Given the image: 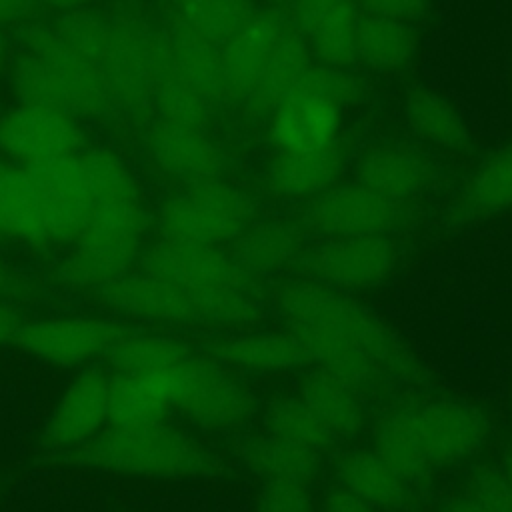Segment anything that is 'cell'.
<instances>
[{
    "mask_svg": "<svg viewBox=\"0 0 512 512\" xmlns=\"http://www.w3.org/2000/svg\"><path fill=\"white\" fill-rule=\"evenodd\" d=\"M60 458L62 464L102 474L206 482L232 474L228 460L188 430L166 420L140 426L108 424L96 438Z\"/></svg>",
    "mask_w": 512,
    "mask_h": 512,
    "instance_id": "obj_1",
    "label": "cell"
},
{
    "mask_svg": "<svg viewBox=\"0 0 512 512\" xmlns=\"http://www.w3.org/2000/svg\"><path fill=\"white\" fill-rule=\"evenodd\" d=\"M270 302L284 322H316L358 346L390 384H428L430 376L410 344L376 310L352 294L296 278L276 284Z\"/></svg>",
    "mask_w": 512,
    "mask_h": 512,
    "instance_id": "obj_2",
    "label": "cell"
},
{
    "mask_svg": "<svg viewBox=\"0 0 512 512\" xmlns=\"http://www.w3.org/2000/svg\"><path fill=\"white\" fill-rule=\"evenodd\" d=\"M144 376L170 414L176 412L204 430H236L260 410V400L248 382L206 354L192 352L188 358Z\"/></svg>",
    "mask_w": 512,
    "mask_h": 512,
    "instance_id": "obj_3",
    "label": "cell"
},
{
    "mask_svg": "<svg viewBox=\"0 0 512 512\" xmlns=\"http://www.w3.org/2000/svg\"><path fill=\"white\" fill-rule=\"evenodd\" d=\"M148 214L142 202L96 204L74 240V248L56 266V280L72 290L94 292L128 274L140 260Z\"/></svg>",
    "mask_w": 512,
    "mask_h": 512,
    "instance_id": "obj_4",
    "label": "cell"
},
{
    "mask_svg": "<svg viewBox=\"0 0 512 512\" xmlns=\"http://www.w3.org/2000/svg\"><path fill=\"white\" fill-rule=\"evenodd\" d=\"M258 216L254 198L220 178L188 184L158 212L162 238L222 246L234 242Z\"/></svg>",
    "mask_w": 512,
    "mask_h": 512,
    "instance_id": "obj_5",
    "label": "cell"
},
{
    "mask_svg": "<svg viewBox=\"0 0 512 512\" xmlns=\"http://www.w3.org/2000/svg\"><path fill=\"white\" fill-rule=\"evenodd\" d=\"M400 256V246L392 234L322 238L302 252L292 270L298 278L352 294L388 282Z\"/></svg>",
    "mask_w": 512,
    "mask_h": 512,
    "instance_id": "obj_6",
    "label": "cell"
},
{
    "mask_svg": "<svg viewBox=\"0 0 512 512\" xmlns=\"http://www.w3.org/2000/svg\"><path fill=\"white\" fill-rule=\"evenodd\" d=\"M124 326L106 316L62 314L24 320L14 344L30 358L58 368H86L108 354Z\"/></svg>",
    "mask_w": 512,
    "mask_h": 512,
    "instance_id": "obj_7",
    "label": "cell"
},
{
    "mask_svg": "<svg viewBox=\"0 0 512 512\" xmlns=\"http://www.w3.org/2000/svg\"><path fill=\"white\" fill-rule=\"evenodd\" d=\"M404 220V204L388 200L358 182L334 184L310 198L300 214L304 230L318 238L392 234Z\"/></svg>",
    "mask_w": 512,
    "mask_h": 512,
    "instance_id": "obj_8",
    "label": "cell"
},
{
    "mask_svg": "<svg viewBox=\"0 0 512 512\" xmlns=\"http://www.w3.org/2000/svg\"><path fill=\"white\" fill-rule=\"evenodd\" d=\"M142 270L176 284L186 292L240 288L262 292L258 278L246 272L232 252L220 246L162 238L150 244L142 256Z\"/></svg>",
    "mask_w": 512,
    "mask_h": 512,
    "instance_id": "obj_9",
    "label": "cell"
},
{
    "mask_svg": "<svg viewBox=\"0 0 512 512\" xmlns=\"http://www.w3.org/2000/svg\"><path fill=\"white\" fill-rule=\"evenodd\" d=\"M408 406L418 440L434 468L474 458L490 438L488 416L470 400L432 396Z\"/></svg>",
    "mask_w": 512,
    "mask_h": 512,
    "instance_id": "obj_10",
    "label": "cell"
},
{
    "mask_svg": "<svg viewBox=\"0 0 512 512\" xmlns=\"http://www.w3.org/2000/svg\"><path fill=\"white\" fill-rule=\"evenodd\" d=\"M110 386L108 370L82 368L56 398L42 428V444L64 454L96 438L110 424Z\"/></svg>",
    "mask_w": 512,
    "mask_h": 512,
    "instance_id": "obj_11",
    "label": "cell"
},
{
    "mask_svg": "<svg viewBox=\"0 0 512 512\" xmlns=\"http://www.w3.org/2000/svg\"><path fill=\"white\" fill-rule=\"evenodd\" d=\"M46 230L48 244H74L94 202L80 156H64L26 166Z\"/></svg>",
    "mask_w": 512,
    "mask_h": 512,
    "instance_id": "obj_12",
    "label": "cell"
},
{
    "mask_svg": "<svg viewBox=\"0 0 512 512\" xmlns=\"http://www.w3.org/2000/svg\"><path fill=\"white\" fill-rule=\"evenodd\" d=\"M160 34L142 24L116 20L108 24V38L98 60L114 104L136 114L152 106V66Z\"/></svg>",
    "mask_w": 512,
    "mask_h": 512,
    "instance_id": "obj_13",
    "label": "cell"
},
{
    "mask_svg": "<svg viewBox=\"0 0 512 512\" xmlns=\"http://www.w3.org/2000/svg\"><path fill=\"white\" fill-rule=\"evenodd\" d=\"M90 294L104 308L128 318L160 326H202L192 294L146 270H130Z\"/></svg>",
    "mask_w": 512,
    "mask_h": 512,
    "instance_id": "obj_14",
    "label": "cell"
},
{
    "mask_svg": "<svg viewBox=\"0 0 512 512\" xmlns=\"http://www.w3.org/2000/svg\"><path fill=\"white\" fill-rule=\"evenodd\" d=\"M82 140L74 118L56 110L24 104L0 120V148L22 166L76 156Z\"/></svg>",
    "mask_w": 512,
    "mask_h": 512,
    "instance_id": "obj_15",
    "label": "cell"
},
{
    "mask_svg": "<svg viewBox=\"0 0 512 512\" xmlns=\"http://www.w3.org/2000/svg\"><path fill=\"white\" fill-rule=\"evenodd\" d=\"M202 354L236 370L252 374H286L310 366L306 350L290 328L234 330L204 342Z\"/></svg>",
    "mask_w": 512,
    "mask_h": 512,
    "instance_id": "obj_16",
    "label": "cell"
},
{
    "mask_svg": "<svg viewBox=\"0 0 512 512\" xmlns=\"http://www.w3.org/2000/svg\"><path fill=\"white\" fill-rule=\"evenodd\" d=\"M24 40L28 52L42 58L56 72L72 100L74 114L100 116L110 110L114 100L96 62L72 50L54 28L30 26Z\"/></svg>",
    "mask_w": 512,
    "mask_h": 512,
    "instance_id": "obj_17",
    "label": "cell"
},
{
    "mask_svg": "<svg viewBox=\"0 0 512 512\" xmlns=\"http://www.w3.org/2000/svg\"><path fill=\"white\" fill-rule=\"evenodd\" d=\"M288 24L290 18L274 6L256 10L220 46L228 98L240 102L246 100Z\"/></svg>",
    "mask_w": 512,
    "mask_h": 512,
    "instance_id": "obj_18",
    "label": "cell"
},
{
    "mask_svg": "<svg viewBox=\"0 0 512 512\" xmlns=\"http://www.w3.org/2000/svg\"><path fill=\"white\" fill-rule=\"evenodd\" d=\"M340 106L302 90L286 96L268 116L276 152H310L338 142Z\"/></svg>",
    "mask_w": 512,
    "mask_h": 512,
    "instance_id": "obj_19",
    "label": "cell"
},
{
    "mask_svg": "<svg viewBox=\"0 0 512 512\" xmlns=\"http://www.w3.org/2000/svg\"><path fill=\"white\" fill-rule=\"evenodd\" d=\"M146 146L156 166L184 184L220 178L224 168L220 148L200 128L160 120L148 130Z\"/></svg>",
    "mask_w": 512,
    "mask_h": 512,
    "instance_id": "obj_20",
    "label": "cell"
},
{
    "mask_svg": "<svg viewBox=\"0 0 512 512\" xmlns=\"http://www.w3.org/2000/svg\"><path fill=\"white\" fill-rule=\"evenodd\" d=\"M432 180L434 164L430 158L406 144H376L356 164L358 184L400 204L420 196Z\"/></svg>",
    "mask_w": 512,
    "mask_h": 512,
    "instance_id": "obj_21",
    "label": "cell"
},
{
    "mask_svg": "<svg viewBox=\"0 0 512 512\" xmlns=\"http://www.w3.org/2000/svg\"><path fill=\"white\" fill-rule=\"evenodd\" d=\"M302 342L308 362L334 378L346 382L362 396L382 390L388 378L382 370L352 342L334 330L316 322H284Z\"/></svg>",
    "mask_w": 512,
    "mask_h": 512,
    "instance_id": "obj_22",
    "label": "cell"
},
{
    "mask_svg": "<svg viewBox=\"0 0 512 512\" xmlns=\"http://www.w3.org/2000/svg\"><path fill=\"white\" fill-rule=\"evenodd\" d=\"M338 486L384 512H410L418 504V490L406 484L372 448L340 452L334 460Z\"/></svg>",
    "mask_w": 512,
    "mask_h": 512,
    "instance_id": "obj_23",
    "label": "cell"
},
{
    "mask_svg": "<svg viewBox=\"0 0 512 512\" xmlns=\"http://www.w3.org/2000/svg\"><path fill=\"white\" fill-rule=\"evenodd\" d=\"M232 244V254L246 272L254 278L274 276L294 268L308 248V232L300 220L256 218Z\"/></svg>",
    "mask_w": 512,
    "mask_h": 512,
    "instance_id": "obj_24",
    "label": "cell"
},
{
    "mask_svg": "<svg viewBox=\"0 0 512 512\" xmlns=\"http://www.w3.org/2000/svg\"><path fill=\"white\" fill-rule=\"evenodd\" d=\"M344 152L338 142L310 152H276L266 166V186L290 200H310L332 188L342 174Z\"/></svg>",
    "mask_w": 512,
    "mask_h": 512,
    "instance_id": "obj_25",
    "label": "cell"
},
{
    "mask_svg": "<svg viewBox=\"0 0 512 512\" xmlns=\"http://www.w3.org/2000/svg\"><path fill=\"white\" fill-rule=\"evenodd\" d=\"M512 210V142L488 154L464 180L450 206L452 224H470Z\"/></svg>",
    "mask_w": 512,
    "mask_h": 512,
    "instance_id": "obj_26",
    "label": "cell"
},
{
    "mask_svg": "<svg viewBox=\"0 0 512 512\" xmlns=\"http://www.w3.org/2000/svg\"><path fill=\"white\" fill-rule=\"evenodd\" d=\"M312 64L306 36L290 22L260 70L250 94L242 102L252 118H268L272 110L294 92L298 80Z\"/></svg>",
    "mask_w": 512,
    "mask_h": 512,
    "instance_id": "obj_27",
    "label": "cell"
},
{
    "mask_svg": "<svg viewBox=\"0 0 512 512\" xmlns=\"http://www.w3.org/2000/svg\"><path fill=\"white\" fill-rule=\"evenodd\" d=\"M296 394L310 406L336 442L350 440L362 432L366 424L364 396L346 382L312 366L302 376Z\"/></svg>",
    "mask_w": 512,
    "mask_h": 512,
    "instance_id": "obj_28",
    "label": "cell"
},
{
    "mask_svg": "<svg viewBox=\"0 0 512 512\" xmlns=\"http://www.w3.org/2000/svg\"><path fill=\"white\" fill-rule=\"evenodd\" d=\"M404 118L410 130L426 144L460 152L470 144V128L456 104L428 86H412L404 94Z\"/></svg>",
    "mask_w": 512,
    "mask_h": 512,
    "instance_id": "obj_29",
    "label": "cell"
},
{
    "mask_svg": "<svg viewBox=\"0 0 512 512\" xmlns=\"http://www.w3.org/2000/svg\"><path fill=\"white\" fill-rule=\"evenodd\" d=\"M372 450L414 490L430 484L434 464L418 440L408 404L388 410L378 420Z\"/></svg>",
    "mask_w": 512,
    "mask_h": 512,
    "instance_id": "obj_30",
    "label": "cell"
},
{
    "mask_svg": "<svg viewBox=\"0 0 512 512\" xmlns=\"http://www.w3.org/2000/svg\"><path fill=\"white\" fill-rule=\"evenodd\" d=\"M234 454L254 476L264 480H292L310 484L320 474L322 454L284 442L270 434L242 436Z\"/></svg>",
    "mask_w": 512,
    "mask_h": 512,
    "instance_id": "obj_31",
    "label": "cell"
},
{
    "mask_svg": "<svg viewBox=\"0 0 512 512\" xmlns=\"http://www.w3.org/2000/svg\"><path fill=\"white\" fill-rule=\"evenodd\" d=\"M164 36L176 70L190 86L210 102L228 98L220 44L204 38L178 18H172Z\"/></svg>",
    "mask_w": 512,
    "mask_h": 512,
    "instance_id": "obj_32",
    "label": "cell"
},
{
    "mask_svg": "<svg viewBox=\"0 0 512 512\" xmlns=\"http://www.w3.org/2000/svg\"><path fill=\"white\" fill-rule=\"evenodd\" d=\"M210 104L180 76L166 36L160 34L152 66V106H156L160 120L202 130L210 120Z\"/></svg>",
    "mask_w": 512,
    "mask_h": 512,
    "instance_id": "obj_33",
    "label": "cell"
},
{
    "mask_svg": "<svg viewBox=\"0 0 512 512\" xmlns=\"http://www.w3.org/2000/svg\"><path fill=\"white\" fill-rule=\"evenodd\" d=\"M0 236L46 246V230L32 178L22 164H0Z\"/></svg>",
    "mask_w": 512,
    "mask_h": 512,
    "instance_id": "obj_34",
    "label": "cell"
},
{
    "mask_svg": "<svg viewBox=\"0 0 512 512\" xmlns=\"http://www.w3.org/2000/svg\"><path fill=\"white\" fill-rule=\"evenodd\" d=\"M420 48V36L414 24L360 14L358 20V62L378 72H398L408 68Z\"/></svg>",
    "mask_w": 512,
    "mask_h": 512,
    "instance_id": "obj_35",
    "label": "cell"
},
{
    "mask_svg": "<svg viewBox=\"0 0 512 512\" xmlns=\"http://www.w3.org/2000/svg\"><path fill=\"white\" fill-rule=\"evenodd\" d=\"M192 352L194 350L180 338L126 328L104 358L112 374H148L168 368L188 358Z\"/></svg>",
    "mask_w": 512,
    "mask_h": 512,
    "instance_id": "obj_36",
    "label": "cell"
},
{
    "mask_svg": "<svg viewBox=\"0 0 512 512\" xmlns=\"http://www.w3.org/2000/svg\"><path fill=\"white\" fill-rule=\"evenodd\" d=\"M266 434L284 442L326 454L334 448L336 438L318 420L310 406L298 394H282L272 398L264 408Z\"/></svg>",
    "mask_w": 512,
    "mask_h": 512,
    "instance_id": "obj_37",
    "label": "cell"
},
{
    "mask_svg": "<svg viewBox=\"0 0 512 512\" xmlns=\"http://www.w3.org/2000/svg\"><path fill=\"white\" fill-rule=\"evenodd\" d=\"M358 20L356 2H346L326 12L306 34L312 56L320 64L352 68L358 62Z\"/></svg>",
    "mask_w": 512,
    "mask_h": 512,
    "instance_id": "obj_38",
    "label": "cell"
},
{
    "mask_svg": "<svg viewBox=\"0 0 512 512\" xmlns=\"http://www.w3.org/2000/svg\"><path fill=\"white\" fill-rule=\"evenodd\" d=\"M168 408L144 374H112L110 424L140 426L168 418Z\"/></svg>",
    "mask_w": 512,
    "mask_h": 512,
    "instance_id": "obj_39",
    "label": "cell"
},
{
    "mask_svg": "<svg viewBox=\"0 0 512 512\" xmlns=\"http://www.w3.org/2000/svg\"><path fill=\"white\" fill-rule=\"evenodd\" d=\"M172 8L174 18L220 46L254 12L248 0H172Z\"/></svg>",
    "mask_w": 512,
    "mask_h": 512,
    "instance_id": "obj_40",
    "label": "cell"
},
{
    "mask_svg": "<svg viewBox=\"0 0 512 512\" xmlns=\"http://www.w3.org/2000/svg\"><path fill=\"white\" fill-rule=\"evenodd\" d=\"M92 202L96 204H122L138 202V186L126 164L110 150L94 148L80 156Z\"/></svg>",
    "mask_w": 512,
    "mask_h": 512,
    "instance_id": "obj_41",
    "label": "cell"
},
{
    "mask_svg": "<svg viewBox=\"0 0 512 512\" xmlns=\"http://www.w3.org/2000/svg\"><path fill=\"white\" fill-rule=\"evenodd\" d=\"M14 88L26 106L56 110L74 116L72 100L56 72L36 54L28 52L14 66Z\"/></svg>",
    "mask_w": 512,
    "mask_h": 512,
    "instance_id": "obj_42",
    "label": "cell"
},
{
    "mask_svg": "<svg viewBox=\"0 0 512 512\" xmlns=\"http://www.w3.org/2000/svg\"><path fill=\"white\" fill-rule=\"evenodd\" d=\"M294 90L316 94L336 106L356 104L366 96L364 80L352 68L330 64H310Z\"/></svg>",
    "mask_w": 512,
    "mask_h": 512,
    "instance_id": "obj_43",
    "label": "cell"
},
{
    "mask_svg": "<svg viewBox=\"0 0 512 512\" xmlns=\"http://www.w3.org/2000/svg\"><path fill=\"white\" fill-rule=\"evenodd\" d=\"M108 24L100 16L86 12V10H68L56 24V34L78 54L98 64L106 38H108Z\"/></svg>",
    "mask_w": 512,
    "mask_h": 512,
    "instance_id": "obj_44",
    "label": "cell"
},
{
    "mask_svg": "<svg viewBox=\"0 0 512 512\" xmlns=\"http://www.w3.org/2000/svg\"><path fill=\"white\" fill-rule=\"evenodd\" d=\"M254 512H318V502L304 482L264 480L254 498Z\"/></svg>",
    "mask_w": 512,
    "mask_h": 512,
    "instance_id": "obj_45",
    "label": "cell"
},
{
    "mask_svg": "<svg viewBox=\"0 0 512 512\" xmlns=\"http://www.w3.org/2000/svg\"><path fill=\"white\" fill-rule=\"evenodd\" d=\"M464 492L470 494L484 512H512V488L498 464L478 466L468 476Z\"/></svg>",
    "mask_w": 512,
    "mask_h": 512,
    "instance_id": "obj_46",
    "label": "cell"
},
{
    "mask_svg": "<svg viewBox=\"0 0 512 512\" xmlns=\"http://www.w3.org/2000/svg\"><path fill=\"white\" fill-rule=\"evenodd\" d=\"M366 14L418 24L430 10V0H360Z\"/></svg>",
    "mask_w": 512,
    "mask_h": 512,
    "instance_id": "obj_47",
    "label": "cell"
},
{
    "mask_svg": "<svg viewBox=\"0 0 512 512\" xmlns=\"http://www.w3.org/2000/svg\"><path fill=\"white\" fill-rule=\"evenodd\" d=\"M36 292L34 280L0 256V300L16 304L34 298Z\"/></svg>",
    "mask_w": 512,
    "mask_h": 512,
    "instance_id": "obj_48",
    "label": "cell"
},
{
    "mask_svg": "<svg viewBox=\"0 0 512 512\" xmlns=\"http://www.w3.org/2000/svg\"><path fill=\"white\" fill-rule=\"evenodd\" d=\"M346 2H356V0H296L290 22L306 36L326 12Z\"/></svg>",
    "mask_w": 512,
    "mask_h": 512,
    "instance_id": "obj_49",
    "label": "cell"
},
{
    "mask_svg": "<svg viewBox=\"0 0 512 512\" xmlns=\"http://www.w3.org/2000/svg\"><path fill=\"white\" fill-rule=\"evenodd\" d=\"M318 512H380V510L360 500L358 496L350 494L348 490L336 486L322 498V502L318 504Z\"/></svg>",
    "mask_w": 512,
    "mask_h": 512,
    "instance_id": "obj_50",
    "label": "cell"
},
{
    "mask_svg": "<svg viewBox=\"0 0 512 512\" xmlns=\"http://www.w3.org/2000/svg\"><path fill=\"white\" fill-rule=\"evenodd\" d=\"M24 318L16 304L0 300V348L6 344H14L16 334L22 326Z\"/></svg>",
    "mask_w": 512,
    "mask_h": 512,
    "instance_id": "obj_51",
    "label": "cell"
},
{
    "mask_svg": "<svg viewBox=\"0 0 512 512\" xmlns=\"http://www.w3.org/2000/svg\"><path fill=\"white\" fill-rule=\"evenodd\" d=\"M34 0H0V24L18 22L30 14Z\"/></svg>",
    "mask_w": 512,
    "mask_h": 512,
    "instance_id": "obj_52",
    "label": "cell"
},
{
    "mask_svg": "<svg viewBox=\"0 0 512 512\" xmlns=\"http://www.w3.org/2000/svg\"><path fill=\"white\" fill-rule=\"evenodd\" d=\"M438 512H484L482 506L466 492L454 494L442 502Z\"/></svg>",
    "mask_w": 512,
    "mask_h": 512,
    "instance_id": "obj_53",
    "label": "cell"
},
{
    "mask_svg": "<svg viewBox=\"0 0 512 512\" xmlns=\"http://www.w3.org/2000/svg\"><path fill=\"white\" fill-rule=\"evenodd\" d=\"M498 466H500L504 478L508 480V484H510V488H512V446L504 452V458H502V462H500Z\"/></svg>",
    "mask_w": 512,
    "mask_h": 512,
    "instance_id": "obj_54",
    "label": "cell"
},
{
    "mask_svg": "<svg viewBox=\"0 0 512 512\" xmlns=\"http://www.w3.org/2000/svg\"><path fill=\"white\" fill-rule=\"evenodd\" d=\"M44 2L54 8H60V10H76L82 4H86L88 0H44Z\"/></svg>",
    "mask_w": 512,
    "mask_h": 512,
    "instance_id": "obj_55",
    "label": "cell"
},
{
    "mask_svg": "<svg viewBox=\"0 0 512 512\" xmlns=\"http://www.w3.org/2000/svg\"><path fill=\"white\" fill-rule=\"evenodd\" d=\"M2 58H4V38L0 34V62H2Z\"/></svg>",
    "mask_w": 512,
    "mask_h": 512,
    "instance_id": "obj_56",
    "label": "cell"
},
{
    "mask_svg": "<svg viewBox=\"0 0 512 512\" xmlns=\"http://www.w3.org/2000/svg\"><path fill=\"white\" fill-rule=\"evenodd\" d=\"M270 2H274V4H282V2H296V0H270Z\"/></svg>",
    "mask_w": 512,
    "mask_h": 512,
    "instance_id": "obj_57",
    "label": "cell"
},
{
    "mask_svg": "<svg viewBox=\"0 0 512 512\" xmlns=\"http://www.w3.org/2000/svg\"><path fill=\"white\" fill-rule=\"evenodd\" d=\"M510 410H512V384H510Z\"/></svg>",
    "mask_w": 512,
    "mask_h": 512,
    "instance_id": "obj_58",
    "label": "cell"
}]
</instances>
